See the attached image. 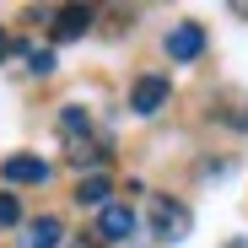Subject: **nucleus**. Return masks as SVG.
<instances>
[{"instance_id": "nucleus-1", "label": "nucleus", "mask_w": 248, "mask_h": 248, "mask_svg": "<svg viewBox=\"0 0 248 248\" xmlns=\"http://www.w3.org/2000/svg\"><path fill=\"white\" fill-rule=\"evenodd\" d=\"M162 49H168L173 65H194V60L205 54V27H200V22H173L168 38H162Z\"/></svg>"}, {"instance_id": "nucleus-2", "label": "nucleus", "mask_w": 248, "mask_h": 248, "mask_svg": "<svg viewBox=\"0 0 248 248\" xmlns=\"http://www.w3.org/2000/svg\"><path fill=\"white\" fill-rule=\"evenodd\" d=\"M168 97H173V81L168 76H140L135 87H130V113L135 119H151V113L168 108Z\"/></svg>"}, {"instance_id": "nucleus-3", "label": "nucleus", "mask_w": 248, "mask_h": 248, "mask_svg": "<svg viewBox=\"0 0 248 248\" xmlns=\"http://www.w3.org/2000/svg\"><path fill=\"white\" fill-rule=\"evenodd\" d=\"M151 232L162 243H178L189 232V205H173V200H151Z\"/></svg>"}, {"instance_id": "nucleus-4", "label": "nucleus", "mask_w": 248, "mask_h": 248, "mask_svg": "<svg viewBox=\"0 0 248 248\" xmlns=\"http://www.w3.org/2000/svg\"><path fill=\"white\" fill-rule=\"evenodd\" d=\"M140 232V216L130 211V205H108V211H97V237L103 243H130Z\"/></svg>"}, {"instance_id": "nucleus-5", "label": "nucleus", "mask_w": 248, "mask_h": 248, "mask_svg": "<svg viewBox=\"0 0 248 248\" xmlns=\"http://www.w3.org/2000/svg\"><path fill=\"white\" fill-rule=\"evenodd\" d=\"M49 162L44 156H6V162H0V178H6V184H49Z\"/></svg>"}, {"instance_id": "nucleus-6", "label": "nucleus", "mask_w": 248, "mask_h": 248, "mask_svg": "<svg viewBox=\"0 0 248 248\" xmlns=\"http://www.w3.org/2000/svg\"><path fill=\"white\" fill-rule=\"evenodd\" d=\"M65 243V221L60 216H38L22 227V248H60Z\"/></svg>"}, {"instance_id": "nucleus-7", "label": "nucleus", "mask_w": 248, "mask_h": 248, "mask_svg": "<svg viewBox=\"0 0 248 248\" xmlns=\"http://www.w3.org/2000/svg\"><path fill=\"white\" fill-rule=\"evenodd\" d=\"M108 194H113V184H108L103 173H92V178H81V184H76L70 200H76V205H92V211H108V205H113Z\"/></svg>"}, {"instance_id": "nucleus-8", "label": "nucleus", "mask_w": 248, "mask_h": 248, "mask_svg": "<svg viewBox=\"0 0 248 248\" xmlns=\"http://www.w3.org/2000/svg\"><path fill=\"white\" fill-rule=\"evenodd\" d=\"M87 27H92V6H65L54 16V38H60V44H65V38H81Z\"/></svg>"}, {"instance_id": "nucleus-9", "label": "nucleus", "mask_w": 248, "mask_h": 248, "mask_svg": "<svg viewBox=\"0 0 248 248\" xmlns=\"http://www.w3.org/2000/svg\"><path fill=\"white\" fill-rule=\"evenodd\" d=\"M87 130H92V113L81 108V103H65V108H60V135L81 146V140H87Z\"/></svg>"}, {"instance_id": "nucleus-10", "label": "nucleus", "mask_w": 248, "mask_h": 248, "mask_svg": "<svg viewBox=\"0 0 248 248\" xmlns=\"http://www.w3.org/2000/svg\"><path fill=\"white\" fill-rule=\"evenodd\" d=\"M103 162H108V151H103V146H87V140H81V146H70V168H81L87 178L103 168Z\"/></svg>"}, {"instance_id": "nucleus-11", "label": "nucleus", "mask_w": 248, "mask_h": 248, "mask_svg": "<svg viewBox=\"0 0 248 248\" xmlns=\"http://www.w3.org/2000/svg\"><path fill=\"white\" fill-rule=\"evenodd\" d=\"M16 49L27 54V70H32V76H54V65H60L54 49H38V44H16Z\"/></svg>"}, {"instance_id": "nucleus-12", "label": "nucleus", "mask_w": 248, "mask_h": 248, "mask_svg": "<svg viewBox=\"0 0 248 248\" xmlns=\"http://www.w3.org/2000/svg\"><path fill=\"white\" fill-rule=\"evenodd\" d=\"M22 221V200L16 194H0V227H16Z\"/></svg>"}, {"instance_id": "nucleus-13", "label": "nucleus", "mask_w": 248, "mask_h": 248, "mask_svg": "<svg viewBox=\"0 0 248 248\" xmlns=\"http://www.w3.org/2000/svg\"><path fill=\"white\" fill-rule=\"evenodd\" d=\"M11 49H16V44H11V38H6V32H0V60H6V54H11Z\"/></svg>"}, {"instance_id": "nucleus-14", "label": "nucleus", "mask_w": 248, "mask_h": 248, "mask_svg": "<svg viewBox=\"0 0 248 248\" xmlns=\"http://www.w3.org/2000/svg\"><path fill=\"white\" fill-rule=\"evenodd\" d=\"M70 248H97V243H87V237H76V243H70Z\"/></svg>"}, {"instance_id": "nucleus-15", "label": "nucleus", "mask_w": 248, "mask_h": 248, "mask_svg": "<svg viewBox=\"0 0 248 248\" xmlns=\"http://www.w3.org/2000/svg\"><path fill=\"white\" fill-rule=\"evenodd\" d=\"M227 248H248V237H232V243H227Z\"/></svg>"}]
</instances>
